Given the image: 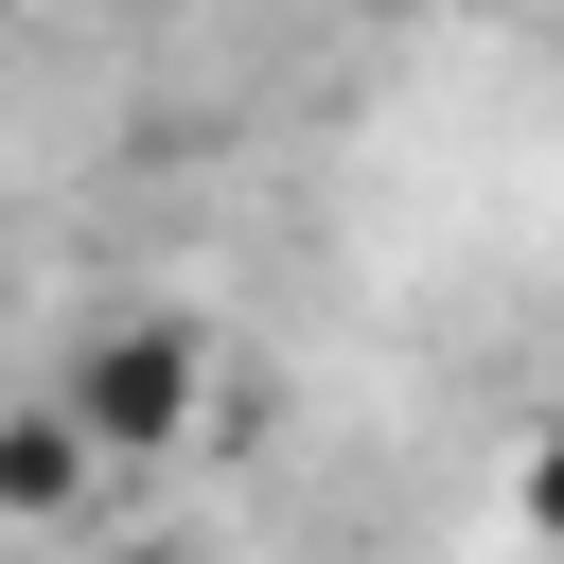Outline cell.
<instances>
[{
    "instance_id": "6da1fadb",
    "label": "cell",
    "mask_w": 564,
    "mask_h": 564,
    "mask_svg": "<svg viewBox=\"0 0 564 564\" xmlns=\"http://www.w3.org/2000/svg\"><path fill=\"white\" fill-rule=\"evenodd\" d=\"M35 405L88 441V476L176 458V441L212 423V335H194V317H159V300H123V317H88V335L53 352V388H35Z\"/></svg>"
},
{
    "instance_id": "7a4b0ae2",
    "label": "cell",
    "mask_w": 564,
    "mask_h": 564,
    "mask_svg": "<svg viewBox=\"0 0 564 564\" xmlns=\"http://www.w3.org/2000/svg\"><path fill=\"white\" fill-rule=\"evenodd\" d=\"M88 511V441L53 405H0V529H70Z\"/></svg>"
},
{
    "instance_id": "3957f363",
    "label": "cell",
    "mask_w": 564,
    "mask_h": 564,
    "mask_svg": "<svg viewBox=\"0 0 564 564\" xmlns=\"http://www.w3.org/2000/svg\"><path fill=\"white\" fill-rule=\"evenodd\" d=\"M511 511H529V546H564V423H546V441L511 458Z\"/></svg>"
},
{
    "instance_id": "277c9868",
    "label": "cell",
    "mask_w": 564,
    "mask_h": 564,
    "mask_svg": "<svg viewBox=\"0 0 564 564\" xmlns=\"http://www.w3.org/2000/svg\"><path fill=\"white\" fill-rule=\"evenodd\" d=\"M106 564H212V546H176V529H141V546H106Z\"/></svg>"
}]
</instances>
